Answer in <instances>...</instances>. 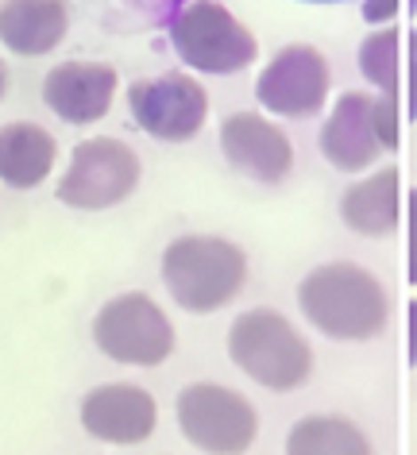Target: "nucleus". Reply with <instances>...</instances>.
<instances>
[{
    "mask_svg": "<svg viewBox=\"0 0 417 455\" xmlns=\"http://www.w3.org/2000/svg\"><path fill=\"white\" fill-rule=\"evenodd\" d=\"M301 316L329 339L364 344L375 339L390 321V298L382 282L359 263L313 267L298 286Z\"/></svg>",
    "mask_w": 417,
    "mask_h": 455,
    "instance_id": "nucleus-1",
    "label": "nucleus"
},
{
    "mask_svg": "<svg viewBox=\"0 0 417 455\" xmlns=\"http://www.w3.org/2000/svg\"><path fill=\"white\" fill-rule=\"evenodd\" d=\"M247 255L224 235H178L163 251V286L186 313H217L244 293Z\"/></svg>",
    "mask_w": 417,
    "mask_h": 455,
    "instance_id": "nucleus-2",
    "label": "nucleus"
},
{
    "mask_svg": "<svg viewBox=\"0 0 417 455\" xmlns=\"http://www.w3.org/2000/svg\"><path fill=\"white\" fill-rule=\"evenodd\" d=\"M229 359L247 379L267 386L275 394L298 390L313 374V347L309 339L290 324L278 309H247L229 328Z\"/></svg>",
    "mask_w": 417,
    "mask_h": 455,
    "instance_id": "nucleus-3",
    "label": "nucleus"
},
{
    "mask_svg": "<svg viewBox=\"0 0 417 455\" xmlns=\"http://www.w3.org/2000/svg\"><path fill=\"white\" fill-rule=\"evenodd\" d=\"M93 344L120 367H159L174 355V324L151 293H116L93 316Z\"/></svg>",
    "mask_w": 417,
    "mask_h": 455,
    "instance_id": "nucleus-4",
    "label": "nucleus"
},
{
    "mask_svg": "<svg viewBox=\"0 0 417 455\" xmlns=\"http://www.w3.org/2000/svg\"><path fill=\"white\" fill-rule=\"evenodd\" d=\"M394 147H398V100L359 89L336 100L321 128V155L344 174L375 166Z\"/></svg>",
    "mask_w": 417,
    "mask_h": 455,
    "instance_id": "nucleus-5",
    "label": "nucleus"
},
{
    "mask_svg": "<svg viewBox=\"0 0 417 455\" xmlns=\"http://www.w3.org/2000/svg\"><path fill=\"white\" fill-rule=\"evenodd\" d=\"M171 43L189 70L240 74L259 59L252 28H244L221 0H189L171 24Z\"/></svg>",
    "mask_w": 417,
    "mask_h": 455,
    "instance_id": "nucleus-6",
    "label": "nucleus"
},
{
    "mask_svg": "<svg viewBox=\"0 0 417 455\" xmlns=\"http://www.w3.org/2000/svg\"><path fill=\"white\" fill-rule=\"evenodd\" d=\"M182 436L205 455H244L259 436V413L240 390L221 382H189L174 402Z\"/></svg>",
    "mask_w": 417,
    "mask_h": 455,
    "instance_id": "nucleus-7",
    "label": "nucleus"
},
{
    "mask_svg": "<svg viewBox=\"0 0 417 455\" xmlns=\"http://www.w3.org/2000/svg\"><path fill=\"white\" fill-rule=\"evenodd\" d=\"M140 186V155L124 140L93 135L82 140L70 155V166L59 178V201L82 212H105L112 204L128 201Z\"/></svg>",
    "mask_w": 417,
    "mask_h": 455,
    "instance_id": "nucleus-8",
    "label": "nucleus"
},
{
    "mask_svg": "<svg viewBox=\"0 0 417 455\" xmlns=\"http://www.w3.org/2000/svg\"><path fill=\"white\" fill-rule=\"evenodd\" d=\"M128 108L151 140L159 143H189L205 128L209 97L194 74L171 70L159 77H140L128 85Z\"/></svg>",
    "mask_w": 417,
    "mask_h": 455,
    "instance_id": "nucleus-9",
    "label": "nucleus"
},
{
    "mask_svg": "<svg viewBox=\"0 0 417 455\" xmlns=\"http://www.w3.org/2000/svg\"><path fill=\"white\" fill-rule=\"evenodd\" d=\"M329 62L309 43H290L267 62V70L255 82L259 105L286 120H309L317 116L329 100Z\"/></svg>",
    "mask_w": 417,
    "mask_h": 455,
    "instance_id": "nucleus-10",
    "label": "nucleus"
},
{
    "mask_svg": "<svg viewBox=\"0 0 417 455\" xmlns=\"http://www.w3.org/2000/svg\"><path fill=\"white\" fill-rule=\"evenodd\" d=\"M77 417H82V428L93 440L116 443V448H135L159 425V405L143 386L105 382L82 397V413Z\"/></svg>",
    "mask_w": 417,
    "mask_h": 455,
    "instance_id": "nucleus-11",
    "label": "nucleus"
},
{
    "mask_svg": "<svg viewBox=\"0 0 417 455\" xmlns=\"http://www.w3.org/2000/svg\"><path fill=\"white\" fill-rule=\"evenodd\" d=\"M221 151L232 170H240L252 181H263V186L283 181L294 166V147H290L286 132L259 112H232L221 124Z\"/></svg>",
    "mask_w": 417,
    "mask_h": 455,
    "instance_id": "nucleus-12",
    "label": "nucleus"
},
{
    "mask_svg": "<svg viewBox=\"0 0 417 455\" xmlns=\"http://www.w3.org/2000/svg\"><path fill=\"white\" fill-rule=\"evenodd\" d=\"M112 97H116V70L108 62L70 59L59 62L43 77V100L59 120L66 124H97L108 116Z\"/></svg>",
    "mask_w": 417,
    "mask_h": 455,
    "instance_id": "nucleus-13",
    "label": "nucleus"
},
{
    "mask_svg": "<svg viewBox=\"0 0 417 455\" xmlns=\"http://www.w3.org/2000/svg\"><path fill=\"white\" fill-rule=\"evenodd\" d=\"M70 31L66 0H0V43L20 59L51 54Z\"/></svg>",
    "mask_w": 417,
    "mask_h": 455,
    "instance_id": "nucleus-14",
    "label": "nucleus"
},
{
    "mask_svg": "<svg viewBox=\"0 0 417 455\" xmlns=\"http://www.w3.org/2000/svg\"><path fill=\"white\" fill-rule=\"evenodd\" d=\"M59 143L36 120H12L0 128V181L12 189H36L51 178Z\"/></svg>",
    "mask_w": 417,
    "mask_h": 455,
    "instance_id": "nucleus-15",
    "label": "nucleus"
},
{
    "mask_svg": "<svg viewBox=\"0 0 417 455\" xmlns=\"http://www.w3.org/2000/svg\"><path fill=\"white\" fill-rule=\"evenodd\" d=\"M341 216L356 235L387 240L398 228V166H382L341 197Z\"/></svg>",
    "mask_w": 417,
    "mask_h": 455,
    "instance_id": "nucleus-16",
    "label": "nucleus"
},
{
    "mask_svg": "<svg viewBox=\"0 0 417 455\" xmlns=\"http://www.w3.org/2000/svg\"><path fill=\"white\" fill-rule=\"evenodd\" d=\"M286 455H375L367 432L341 413L301 417L286 436Z\"/></svg>",
    "mask_w": 417,
    "mask_h": 455,
    "instance_id": "nucleus-17",
    "label": "nucleus"
},
{
    "mask_svg": "<svg viewBox=\"0 0 417 455\" xmlns=\"http://www.w3.org/2000/svg\"><path fill=\"white\" fill-rule=\"evenodd\" d=\"M359 70L379 89V97L398 100V31L394 28L371 31L364 47H359Z\"/></svg>",
    "mask_w": 417,
    "mask_h": 455,
    "instance_id": "nucleus-18",
    "label": "nucleus"
},
{
    "mask_svg": "<svg viewBox=\"0 0 417 455\" xmlns=\"http://www.w3.org/2000/svg\"><path fill=\"white\" fill-rule=\"evenodd\" d=\"M398 12V0H367L364 4V20L367 24H387Z\"/></svg>",
    "mask_w": 417,
    "mask_h": 455,
    "instance_id": "nucleus-19",
    "label": "nucleus"
},
{
    "mask_svg": "<svg viewBox=\"0 0 417 455\" xmlns=\"http://www.w3.org/2000/svg\"><path fill=\"white\" fill-rule=\"evenodd\" d=\"M410 282L417 286V189L410 193Z\"/></svg>",
    "mask_w": 417,
    "mask_h": 455,
    "instance_id": "nucleus-20",
    "label": "nucleus"
},
{
    "mask_svg": "<svg viewBox=\"0 0 417 455\" xmlns=\"http://www.w3.org/2000/svg\"><path fill=\"white\" fill-rule=\"evenodd\" d=\"M410 116L417 120V31L410 36Z\"/></svg>",
    "mask_w": 417,
    "mask_h": 455,
    "instance_id": "nucleus-21",
    "label": "nucleus"
},
{
    "mask_svg": "<svg viewBox=\"0 0 417 455\" xmlns=\"http://www.w3.org/2000/svg\"><path fill=\"white\" fill-rule=\"evenodd\" d=\"M410 363L417 367V298L410 301Z\"/></svg>",
    "mask_w": 417,
    "mask_h": 455,
    "instance_id": "nucleus-22",
    "label": "nucleus"
},
{
    "mask_svg": "<svg viewBox=\"0 0 417 455\" xmlns=\"http://www.w3.org/2000/svg\"><path fill=\"white\" fill-rule=\"evenodd\" d=\"M4 93H8V62L0 59V100H4Z\"/></svg>",
    "mask_w": 417,
    "mask_h": 455,
    "instance_id": "nucleus-23",
    "label": "nucleus"
},
{
    "mask_svg": "<svg viewBox=\"0 0 417 455\" xmlns=\"http://www.w3.org/2000/svg\"><path fill=\"white\" fill-rule=\"evenodd\" d=\"M309 4H341V0H309Z\"/></svg>",
    "mask_w": 417,
    "mask_h": 455,
    "instance_id": "nucleus-24",
    "label": "nucleus"
}]
</instances>
